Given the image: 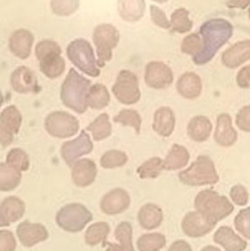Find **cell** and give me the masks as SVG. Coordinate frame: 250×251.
I'll list each match as a JSON object with an SVG mask.
<instances>
[{"label":"cell","mask_w":250,"mask_h":251,"mask_svg":"<svg viewBox=\"0 0 250 251\" xmlns=\"http://www.w3.org/2000/svg\"><path fill=\"white\" fill-rule=\"evenodd\" d=\"M181 181L189 186L215 184L219 177L214 163L208 156H198L190 167L179 174Z\"/></svg>","instance_id":"cell-6"},{"label":"cell","mask_w":250,"mask_h":251,"mask_svg":"<svg viewBox=\"0 0 250 251\" xmlns=\"http://www.w3.org/2000/svg\"><path fill=\"white\" fill-rule=\"evenodd\" d=\"M91 87V80L70 69L61 86L60 98L63 104L78 114H83L88 109L87 97Z\"/></svg>","instance_id":"cell-2"},{"label":"cell","mask_w":250,"mask_h":251,"mask_svg":"<svg viewBox=\"0 0 250 251\" xmlns=\"http://www.w3.org/2000/svg\"><path fill=\"white\" fill-rule=\"evenodd\" d=\"M110 232V226L107 223H95L88 227L85 231V243L90 246H96L105 242Z\"/></svg>","instance_id":"cell-32"},{"label":"cell","mask_w":250,"mask_h":251,"mask_svg":"<svg viewBox=\"0 0 250 251\" xmlns=\"http://www.w3.org/2000/svg\"><path fill=\"white\" fill-rule=\"evenodd\" d=\"M92 220V214L81 203H73L66 205L56 215L57 225L70 233L82 231Z\"/></svg>","instance_id":"cell-7"},{"label":"cell","mask_w":250,"mask_h":251,"mask_svg":"<svg viewBox=\"0 0 250 251\" xmlns=\"http://www.w3.org/2000/svg\"><path fill=\"white\" fill-rule=\"evenodd\" d=\"M167 243L165 237L160 233H151L141 236L136 242L139 251H159Z\"/></svg>","instance_id":"cell-35"},{"label":"cell","mask_w":250,"mask_h":251,"mask_svg":"<svg viewBox=\"0 0 250 251\" xmlns=\"http://www.w3.org/2000/svg\"><path fill=\"white\" fill-rule=\"evenodd\" d=\"M25 213V203L16 196H9L0 204V215L8 225L22 219Z\"/></svg>","instance_id":"cell-19"},{"label":"cell","mask_w":250,"mask_h":251,"mask_svg":"<svg viewBox=\"0 0 250 251\" xmlns=\"http://www.w3.org/2000/svg\"><path fill=\"white\" fill-rule=\"evenodd\" d=\"M131 204L129 193L121 188H115L104 195L100 203L101 211L106 215H118L125 212Z\"/></svg>","instance_id":"cell-14"},{"label":"cell","mask_w":250,"mask_h":251,"mask_svg":"<svg viewBox=\"0 0 250 251\" xmlns=\"http://www.w3.org/2000/svg\"><path fill=\"white\" fill-rule=\"evenodd\" d=\"M22 173L6 162L0 163V191L15 190L22 181Z\"/></svg>","instance_id":"cell-28"},{"label":"cell","mask_w":250,"mask_h":251,"mask_svg":"<svg viewBox=\"0 0 250 251\" xmlns=\"http://www.w3.org/2000/svg\"><path fill=\"white\" fill-rule=\"evenodd\" d=\"M216 225L208 222L198 212L186 214L182 221V229L189 237H201L214 229Z\"/></svg>","instance_id":"cell-16"},{"label":"cell","mask_w":250,"mask_h":251,"mask_svg":"<svg viewBox=\"0 0 250 251\" xmlns=\"http://www.w3.org/2000/svg\"><path fill=\"white\" fill-rule=\"evenodd\" d=\"M9 226L10 225H8L7 223H5L3 221L2 218H1V215H0V227H7Z\"/></svg>","instance_id":"cell-53"},{"label":"cell","mask_w":250,"mask_h":251,"mask_svg":"<svg viewBox=\"0 0 250 251\" xmlns=\"http://www.w3.org/2000/svg\"><path fill=\"white\" fill-rule=\"evenodd\" d=\"M69 60L81 72L92 77L101 74L98 68L93 49L87 40L76 39L70 42L66 50Z\"/></svg>","instance_id":"cell-5"},{"label":"cell","mask_w":250,"mask_h":251,"mask_svg":"<svg viewBox=\"0 0 250 251\" xmlns=\"http://www.w3.org/2000/svg\"><path fill=\"white\" fill-rule=\"evenodd\" d=\"M203 37V48L201 52L194 56L197 65L209 62L219 50L231 38L233 27L225 19H214L205 22L200 29Z\"/></svg>","instance_id":"cell-1"},{"label":"cell","mask_w":250,"mask_h":251,"mask_svg":"<svg viewBox=\"0 0 250 251\" xmlns=\"http://www.w3.org/2000/svg\"><path fill=\"white\" fill-rule=\"evenodd\" d=\"M17 243L13 232L0 230V251H15Z\"/></svg>","instance_id":"cell-45"},{"label":"cell","mask_w":250,"mask_h":251,"mask_svg":"<svg viewBox=\"0 0 250 251\" xmlns=\"http://www.w3.org/2000/svg\"><path fill=\"white\" fill-rule=\"evenodd\" d=\"M250 59V40L232 46L223 55V63L229 68H236Z\"/></svg>","instance_id":"cell-20"},{"label":"cell","mask_w":250,"mask_h":251,"mask_svg":"<svg viewBox=\"0 0 250 251\" xmlns=\"http://www.w3.org/2000/svg\"><path fill=\"white\" fill-rule=\"evenodd\" d=\"M189 157L190 156L186 148L175 144L164 160V169L167 171L181 169L187 165Z\"/></svg>","instance_id":"cell-29"},{"label":"cell","mask_w":250,"mask_h":251,"mask_svg":"<svg viewBox=\"0 0 250 251\" xmlns=\"http://www.w3.org/2000/svg\"><path fill=\"white\" fill-rule=\"evenodd\" d=\"M3 102H4V97H3L2 94H1V91H0V107L2 105Z\"/></svg>","instance_id":"cell-54"},{"label":"cell","mask_w":250,"mask_h":251,"mask_svg":"<svg viewBox=\"0 0 250 251\" xmlns=\"http://www.w3.org/2000/svg\"><path fill=\"white\" fill-rule=\"evenodd\" d=\"M112 91L117 101L126 105L136 104L140 100L139 80L130 71L123 70L119 73Z\"/></svg>","instance_id":"cell-9"},{"label":"cell","mask_w":250,"mask_h":251,"mask_svg":"<svg viewBox=\"0 0 250 251\" xmlns=\"http://www.w3.org/2000/svg\"><path fill=\"white\" fill-rule=\"evenodd\" d=\"M35 53L39 61L40 70L45 76L56 79L64 73L66 61L61 56V48L55 41H40L35 47Z\"/></svg>","instance_id":"cell-4"},{"label":"cell","mask_w":250,"mask_h":251,"mask_svg":"<svg viewBox=\"0 0 250 251\" xmlns=\"http://www.w3.org/2000/svg\"><path fill=\"white\" fill-rule=\"evenodd\" d=\"M6 162L19 171H27L30 165L29 156L22 149H11L7 153Z\"/></svg>","instance_id":"cell-39"},{"label":"cell","mask_w":250,"mask_h":251,"mask_svg":"<svg viewBox=\"0 0 250 251\" xmlns=\"http://www.w3.org/2000/svg\"><path fill=\"white\" fill-rule=\"evenodd\" d=\"M168 251H192L189 243L184 240H177L170 246Z\"/></svg>","instance_id":"cell-50"},{"label":"cell","mask_w":250,"mask_h":251,"mask_svg":"<svg viewBox=\"0 0 250 251\" xmlns=\"http://www.w3.org/2000/svg\"><path fill=\"white\" fill-rule=\"evenodd\" d=\"M195 205L198 212L214 225L230 215L234 209L226 196H220L210 190L198 193Z\"/></svg>","instance_id":"cell-3"},{"label":"cell","mask_w":250,"mask_h":251,"mask_svg":"<svg viewBox=\"0 0 250 251\" xmlns=\"http://www.w3.org/2000/svg\"><path fill=\"white\" fill-rule=\"evenodd\" d=\"M164 169V160L161 158L153 157L140 165L136 170L141 178H156Z\"/></svg>","instance_id":"cell-37"},{"label":"cell","mask_w":250,"mask_h":251,"mask_svg":"<svg viewBox=\"0 0 250 251\" xmlns=\"http://www.w3.org/2000/svg\"><path fill=\"white\" fill-rule=\"evenodd\" d=\"M203 48V41L197 33L187 35L182 44V51L185 54L195 56L201 52Z\"/></svg>","instance_id":"cell-42"},{"label":"cell","mask_w":250,"mask_h":251,"mask_svg":"<svg viewBox=\"0 0 250 251\" xmlns=\"http://www.w3.org/2000/svg\"><path fill=\"white\" fill-rule=\"evenodd\" d=\"M93 144L89 134L82 130L79 137L66 142L61 147V156L66 163L71 168L79 158L92 152Z\"/></svg>","instance_id":"cell-11"},{"label":"cell","mask_w":250,"mask_h":251,"mask_svg":"<svg viewBox=\"0 0 250 251\" xmlns=\"http://www.w3.org/2000/svg\"><path fill=\"white\" fill-rule=\"evenodd\" d=\"M117 10L123 20L137 22L145 13V0H118Z\"/></svg>","instance_id":"cell-26"},{"label":"cell","mask_w":250,"mask_h":251,"mask_svg":"<svg viewBox=\"0 0 250 251\" xmlns=\"http://www.w3.org/2000/svg\"><path fill=\"white\" fill-rule=\"evenodd\" d=\"M189 12L185 8H179L171 14L170 25L173 32L186 33L193 26V22L189 19Z\"/></svg>","instance_id":"cell-36"},{"label":"cell","mask_w":250,"mask_h":251,"mask_svg":"<svg viewBox=\"0 0 250 251\" xmlns=\"http://www.w3.org/2000/svg\"><path fill=\"white\" fill-rule=\"evenodd\" d=\"M22 123V116L14 105L3 110L0 114V124L13 134H18Z\"/></svg>","instance_id":"cell-34"},{"label":"cell","mask_w":250,"mask_h":251,"mask_svg":"<svg viewBox=\"0 0 250 251\" xmlns=\"http://www.w3.org/2000/svg\"><path fill=\"white\" fill-rule=\"evenodd\" d=\"M230 196L233 201L239 206H244L248 203V192L243 186L236 185L233 187L230 191Z\"/></svg>","instance_id":"cell-46"},{"label":"cell","mask_w":250,"mask_h":251,"mask_svg":"<svg viewBox=\"0 0 250 251\" xmlns=\"http://www.w3.org/2000/svg\"><path fill=\"white\" fill-rule=\"evenodd\" d=\"M47 132L57 138H67L77 134L79 122L75 116L63 111L50 113L45 120Z\"/></svg>","instance_id":"cell-10"},{"label":"cell","mask_w":250,"mask_h":251,"mask_svg":"<svg viewBox=\"0 0 250 251\" xmlns=\"http://www.w3.org/2000/svg\"><path fill=\"white\" fill-rule=\"evenodd\" d=\"M236 124L241 129L250 131V106L244 107L238 113Z\"/></svg>","instance_id":"cell-47"},{"label":"cell","mask_w":250,"mask_h":251,"mask_svg":"<svg viewBox=\"0 0 250 251\" xmlns=\"http://www.w3.org/2000/svg\"><path fill=\"white\" fill-rule=\"evenodd\" d=\"M87 130L91 131L93 140L95 141H100L107 138L112 134L110 116L107 113L100 115L91 125L88 126Z\"/></svg>","instance_id":"cell-33"},{"label":"cell","mask_w":250,"mask_h":251,"mask_svg":"<svg viewBox=\"0 0 250 251\" xmlns=\"http://www.w3.org/2000/svg\"><path fill=\"white\" fill-rule=\"evenodd\" d=\"M110 101V93L104 85L95 84L91 87L87 97L88 107L92 110H102L108 106Z\"/></svg>","instance_id":"cell-31"},{"label":"cell","mask_w":250,"mask_h":251,"mask_svg":"<svg viewBox=\"0 0 250 251\" xmlns=\"http://www.w3.org/2000/svg\"><path fill=\"white\" fill-rule=\"evenodd\" d=\"M235 226L244 237L250 239V207L238 214L235 219Z\"/></svg>","instance_id":"cell-43"},{"label":"cell","mask_w":250,"mask_h":251,"mask_svg":"<svg viewBox=\"0 0 250 251\" xmlns=\"http://www.w3.org/2000/svg\"><path fill=\"white\" fill-rule=\"evenodd\" d=\"M153 1H157L158 3L165 2V1H168V0H153Z\"/></svg>","instance_id":"cell-55"},{"label":"cell","mask_w":250,"mask_h":251,"mask_svg":"<svg viewBox=\"0 0 250 251\" xmlns=\"http://www.w3.org/2000/svg\"><path fill=\"white\" fill-rule=\"evenodd\" d=\"M214 242L221 245L226 251H243L246 249L247 243L235 234L230 227L219 228L214 236Z\"/></svg>","instance_id":"cell-24"},{"label":"cell","mask_w":250,"mask_h":251,"mask_svg":"<svg viewBox=\"0 0 250 251\" xmlns=\"http://www.w3.org/2000/svg\"><path fill=\"white\" fill-rule=\"evenodd\" d=\"M176 88L182 97L192 100L199 97L202 84L198 75L193 72H187L179 78Z\"/></svg>","instance_id":"cell-25"},{"label":"cell","mask_w":250,"mask_h":251,"mask_svg":"<svg viewBox=\"0 0 250 251\" xmlns=\"http://www.w3.org/2000/svg\"><path fill=\"white\" fill-rule=\"evenodd\" d=\"M201 251H221L220 249L214 247V246H207V247L204 248Z\"/></svg>","instance_id":"cell-52"},{"label":"cell","mask_w":250,"mask_h":251,"mask_svg":"<svg viewBox=\"0 0 250 251\" xmlns=\"http://www.w3.org/2000/svg\"><path fill=\"white\" fill-rule=\"evenodd\" d=\"M113 121L115 123H120L123 126H132L136 131V134L140 133L142 119L139 113L134 110H122L117 116L113 118Z\"/></svg>","instance_id":"cell-40"},{"label":"cell","mask_w":250,"mask_h":251,"mask_svg":"<svg viewBox=\"0 0 250 251\" xmlns=\"http://www.w3.org/2000/svg\"><path fill=\"white\" fill-rule=\"evenodd\" d=\"M128 156L121 151L110 150L106 152L100 159V165L105 169L119 168L126 165Z\"/></svg>","instance_id":"cell-38"},{"label":"cell","mask_w":250,"mask_h":251,"mask_svg":"<svg viewBox=\"0 0 250 251\" xmlns=\"http://www.w3.org/2000/svg\"><path fill=\"white\" fill-rule=\"evenodd\" d=\"M92 39L96 47L97 64L104 67L106 63L113 58V50L120 41V32L113 25L103 24L94 29Z\"/></svg>","instance_id":"cell-8"},{"label":"cell","mask_w":250,"mask_h":251,"mask_svg":"<svg viewBox=\"0 0 250 251\" xmlns=\"http://www.w3.org/2000/svg\"><path fill=\"white\" fill-rule=\"evenodd\" d=\"M34 40V35L27 29H18L9 39V49L16 57L26 60L30 55Z\"/></svg>","instance_id":"cell-17"},{"label":"cell","mask_w":250,"mask_h":251,"mask_svg":"<svg viewBox=\"0 0 250 251\" xmlns=\"http://www.w3.org/2000/svg\"><path fill=\"white\" fill-rule=\"evenodd\" d=\"M227 6L230 8L245 9L250 4V0H229Z\"/></svg>","instance_id":"cell-51"},{"label":"cell","mask_w":250,"mask_h":251,"mask_svg":"<svg viewBox=\"0 0 250 251\" xmlns=\"http://www.w3.org/2000/svg\"><path fill=\"white\" fill-rule=\"evenodd\" d=\"M237 134L232 126L231 118L227 114L219 116L216 128L215 140L223 146H231L236 141Z\"/></svg>","instance_id":"cell-27"},{"label":"cell","mask_w":250,"mask_h":251,"mask_svg":"<svg viewBox=\"0 0 250 251\" xmlns=\"http://www.w3.org/2000/svg\"><path fill=\"white\" fill-rule=\"evenodd\" d=\"M237 82L242 88H250V66L243 68L237 76Z\"/></svg>","instance_id":"cell-48"},{"label":"cell","mask_w":250,"mask_h":251,"mask_svg":"<svg viewBox=\"0 0 250 251\" xmlns=\"http://www.w3.org/2000/svg\"><path fill=\"white\" fill-rule=\"evenodd\" d=\"M150 12H151V20L154 25L163 29H167L171 28L170 21L167 19L165 13L161 8L152 4L150 7Z\"/></svg>","instance_id":"cell-44"},{"label":"cell","mask_w":250,"mask_h":251,"mask_svg":"<svg viewBox=\"0 0 250 251\" xmlns=\"http://www.w3.org/2000/svg\"><path fill=\"white\" fill-rule=\"evenodd\" d=\"M176 126V117L173 110L168 107H160L156 111L153 129L159 135L168 137L171 135Z\"/></svg>","instance_id":"cell-22"},{"label":"cell","mask_w":250,"mask_h":251,"mask_svg":"<svg viewBox=\"0 0 250 251\" xmlns=\"http://www.w3.org/2000/svg\"><path fill=\"white\" fill-rule=\"evenodd\" d=\"M50 7L57 16H69L79 8V0H51Z\"/></svg>","instance_id":"cell-41"},{"label":"cell","mask_w":250,"mask_h":251,"mask_svg":"<svg viewBox=\"0 0 250 251\" xmlns=\"http://www.w3.org/2000/svg\"><path fill=\"white\" fill-rule=\"evenodd\" d=\"M10 84L13 89L19 94H36L41 91L35 74L26 66H20L12 73Z\"/></svg>","instance_id":"cell-15"},{"label":"cell","mask_w":250,"mask_h":251,"mask_svg":"<svg viewBox=\"0 0 250 251\" xmlns=\"http://www.w3.org/2000/svg\"><path fill=\"white\" fill-rule=\"evenodd\" d=\"M249 17H250V10H249Z\"/></svg>","instance_id":"cell-56"},{"label":"cell","mask_w":250,"mask_h":251,"mask_svg":"<svg viewBox=\"0 0 250 251\" xmlns=\"http://www.w3.org/2000/svg\"><path fill=\"white\" fill-rule=\"evenodd\" d=\"M16 234L21 244L26 248H32L48 238L46 228L41 224H32L23 221L18 226Z\"/></svg>","instance_id":"cell-13"},{"label":"cell","mask_w":250,"mask_h":251,"mask_svg":"<svg viewBox=\"0 0 250 251\" xmlns=\"http://www.w3.org/2000/svg\"><path fill=\"white\" fill-rule=\"evenodd\" d=\"M211 122L205 116H197L193 118L188 125V134L192 140L202 142L207 140L211 134Z\"/></svg>","instance_id":"cell-30"},{"label":"cell","mask_w":250,"mask_h":251,"mask_svg":"<svg viewBox=\"0 0 250 251\" xmlns=\"http://www.w3.org/2000/svg\"><path fill=\"white\" fill-rule=\"evenodd\" d=\"M137 219L139 225L144 229H155L162 223V210L154 203H147L139 209Z\"/></svg>","instance_id":"cell-23"},{"label":"cell","mask_w":250,"mask_h":251,"mask_svg":"<svg viewBox=\"0 0 250 251\" xmlns=\"http://www.w3.org/2000/svg\"><path fill=\"white\" fill-rule=\"evenodd\" d=\"M145 80L154 89L168 88L173 82V71L164 63L151 62L145 68Z\"/></svg>","instance_id":"cell-12"},{"label":"cell","mask_w":250,"mask_h":251,"mask_svg":"<svg viewBox=\"0 0 250 251\" xmlns=\"http://www.w3.org/2000/svg\"><path fill=\"white\" fill-rule=\"evenodd\" d=\"M96 176V165L91 159H80L73 165L72 179L78 187H85L91 185L95 181Z\"/></svg>","instance_id":"cell-18"},{"label":"cell","mask_w":250,"mask_h":251,"mask_svg":"<svg viewBox=\"0 0 250 251\" xmlns=\"http://www.w3.org/2000/svg\"><path fill=\"white\" fill-rule=\"evenodd\" d=\"M132 225L129 222H122L117 225L114 230V237L119 242L117 243H107L104 246H107L106 251H135L132 243Z\"/></svg>","instance_id":"cell-21"},{"label":"cell","mask_w":250,"mask_h":251,"mask_svg":"<svg viewBox=\"0 0 250 251\" xmlns=\"http://www.w3.org/2000/svg\"><path fill=\"white\" fill-rule=\"evenodd\" d=\"M13 141V133L0 124V143L4 147L10 146Z\"/></svg>","instance_id":"cell-49"}]
</instances>
